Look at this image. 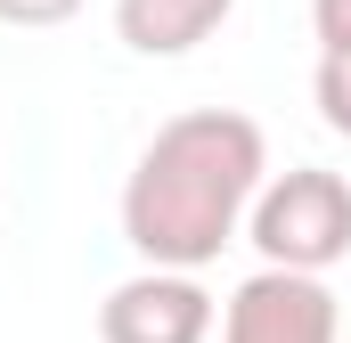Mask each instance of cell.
<instances>
[{"mask_svg": "<svg viewBox=\"0 0 351 343\" xmlns=\"http://www.w3.org/2000/svg\"><path fill=\"white\" fill-rule=\"evenodd\" d=\"M269 180V139L237 106H188L156 123L139 164L123 180V246L139 270H188L204 278L213 261L245 237V213Z\"/></svg>", "mask_w": 351, "mask_h": 343, "instance_id": "cell-1", "label": "cell"}, {"mask_svg": "<svg viewBox=\"0 0 351 343\" xmlns=\"http://www.w3.org/2000/svg\"><path fill=\"white\" fill-rule=\"evenodd\" d=\"M245 246L262 254V270L327 278L335 261H351V180L327 164L269 172L254 213H245Z\"/></svg>", "mask_w": 351, "mask_h": 343, "instance_id": "cell-2", "label": "cell"}, {"mask_svg": "<svg viewBox=\"0 0 351 343\" xmlns=\"http://www.w3.org/2000/svg\"><path fill=\"white\" fill-rule=\"evenodd\" d=\"M221 343H343V303L327 278L254 270L221 303Z\"/></svg>", "mask_w": 351, "mask_h": 343, "instance_id": "cell-3", "label": "cell"}, {"mask_svg": "<svg viewBox=\"0 0 351 343\" xmlns=\"http://www.w3.org/2000/svg\"><path fill=\"white\" fill-rule=\"evenodd\" d=\"M221 303L188 270H131L98 303V343H213Z\"/></svg>", "mask_w": 351, "mask_h": 343, "instance_id": "cell-4", "label": "cell"}, {"mask_svg": "<svg viewBox=\"0 0 351 343\" xmlns=\"http://www.w3.org/2000/svg\"><path fill=\"white\" fill-rule=\"evenodd\" d=\"M229 16H237V0H114V41L131 58H188Z\"/></svg>", "mask_w": 351, "mask_h": 343, "instance_id": "cell-5", "label": "cell"}, {"mask_svg": "<svg viewBox=\"0 0 351 343\" xmlns=\"http://www.w3.org/2000/svg\"><path fill=\"white\" fill-rule=\"evenodd\" d=\"M311 98H319V123H327L335 139H351V58H319Z\"/></svg>", "mask_w": 351, "mask_h": 343, "instance_id": "cell-6", "label": "cell"}, {"mask_svg": "<svg viewBox=\"0 0 351 343\" xmlns=\"http://www.w3.org/2000/svg\"><path fill=\"white\" fill-rule=\"evenodd\" d=\"M311 33L319 58H351V0H311Z\"/></svg>", "mask_w": 351, "mask_h": 343, "instance_id": "cell-7", "label": "cell"}, {"mask_svg": "<svg viewBox=\"0 0 351 343\" xmlns=\"http://www.w3.org/2000/svg\"><path fill=\"white\" fill-rule=\"evenodd\" d=\"M82 0H0V25H25V33H41V25H66Z\"/></svg>", "mask_w": 351, "mask_h": 343, "instance_id": "cell-8", "label": "cell"}]
</instances>
